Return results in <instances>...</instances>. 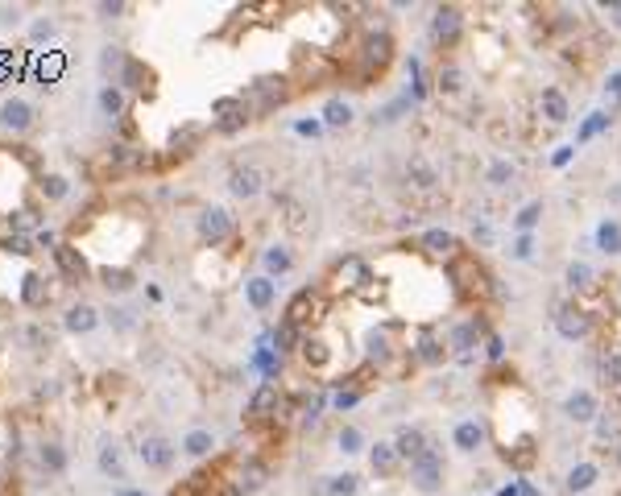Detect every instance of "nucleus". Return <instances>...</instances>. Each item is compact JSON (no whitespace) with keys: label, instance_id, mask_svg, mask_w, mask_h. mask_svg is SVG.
Returning a JSON list of instances; mask_svg holds the SVG:
<instances>
[{"label":"nucleus","instance_id":"nucleus-1","mask_svg":"<svg viewBox=\"0 0 621 496\" xmlns=\"http://www.w3.org/2000/svg\"><path fill=\"white\" fill-rule=\"evenodd\" d=\"M448 282H452L455 298L468 302V307H480V302L493 298V277H489V269L472 253H455L448 260Z\"/></svg>","mask_w":621,"mask_h":496},{"label":"nucleus","instance_id":"nucleus-2","mask_svg":"<svg viewBox=\"0 0 621 496\" xmlns=\"http://www.w3.org/2000/svg\"><path fill=\"white\" fill-rule=\"evenodd\" d=\"M389 58H394V38L377 29V33H369L364 42H360V79L369 83V79H382L385 67H389ZM360 83V87H364Z\"/></svg>","mask_w":621,"mask_h":496},{"label":"nucleus","instance_id":"nucleus-3","mask_svg":"<svg viewBox=\"0 0 621 496\" xmlns=\"http://www.w3.org/2000/svg\"><path fill=\"white\" fill-rule=\"evenodd\" d=\"M448 335L439 327H418L414 331V343H410V360L414 364H423V368H439L443 360H448Z\"/></svg>","mask_w":621,"mask_h":496},{"label":"nucleus","instance_id":"nucleus-4","mask_svg":"<svg viewBox=\"0 0 621 496\" xmlns=\"http://www.w3.org/2000/svg\"><path fill=\"white\" fill-rule=\"evenodd\" d=\"M323 314H328V302H323V294L307 285V290H298V294H294V298L286 302V314H282V319H286L290 327L303 331V327H315Z\"/></svg>","mask_w":621,"mask_h":496},{"label":"nucleus","instance_id":"nucleus-5","mask_svg":"<svg viewBox=\"0 0 621 496\" xmlns=\"http://www.w3.org/2000/svg\"><path fill=\"white\" fill-rule=\"evenodd\" d=\"M410 484L423 496H435L443 488V459H439V451L427 447L418 459H410Z\"/></svg>","mask_w":621,"mask_h":496},{"label":"nucleus","instance_id":"nucleus-6","mask_svg":"<svg viewBox=\"0 0 621 496\" xmlns=\"http://www.w3.org/2000/svg\"><path fill=\"white\" fill-rule=\"evenodd\" d=\"M555 331H559L563 339H588L593 319H588V310L580 307V302H559V307H555Z\"/></svg>","mask_w":621,"mask_h":496},{"label":"nucleus","instance_id":"nucleus-7","mask_svg":"<svg viewBox=\"0 0 621 496\" xmlns=\"http://www.w3.org/2000/svg\"><path fill=\"white\" fill-rule=\"evenodd\" d=\"M460 33H464V13H460L455 4L435 9V21H431V38H435V46L452 50L455 42H460Z\"/></svg>","mask_w":621,"mask_h":496},{"label":"nucleus","instance_id":"nucleus-8","mask_svg":"<svg viewBox=\"0 0 621 496\" xmlns=\"http://www.w3.org/2000/svg\"><path fill=\"white\" fill-rule=\"evenodd\" d=\"M232 236V215L224 211V207H203L199 211V240L203 244H224V240Z\"/></svg>","mask_w":621,"mask_h":496},{"label":"nucleus","instance_id":"nucleus-9","mask_svg":"<svg viewBox=\"0 0 621 496\" xmlns=\"http://www.w3.org/2000/svg\"><path fill=\"white\" fill-rule=\"evenodd\" d=\"M278 409H282V393H278V385L274 380H265L261 389L249 397V422H269V418H278Z\"/></svg>","mask_w":621,"mask_h":496},{"label":"nucleus","instance_id":"nucleus-10","mask_svg":"<svg viewBox=\"0 0 621 496\" xmlns=\"http://www.w3.org/2000/svg\"><path fill=\"white\" fill-rule=\"evenodd\" d=\"M369 282H373V277H369V265H364L360 257H344L332 273V290H364Z\"/></svg>","mask_w":621,"mask_h":496},{"label":"nucleus","instance_id":"nucleus-11","mask_svg":"<svg viewBox=\"0 0 621 496\" xmlns=\"http://www.w3.org/2000/svg\"><path fill=\"white\" fill-rule=\"evenodd\" d=\"M0 124H4L9 133H29V128H33V104H29V99H17V95L4 99V104H0Z\"/></svg>","mask_w":621,"mask_h":496},{"label":"nucleus","instance_id":"nucleus-12","mask_svg":"<svg viewBox=\"0 0 621 496\" xmlns=\"http://www.w3.org/2000/svg\"><path fill=\"white\" fill-rule=\"evenodd\" d=\"M137 455H141L145 468H153V472H166L170 463H174V447H170L162 434H149V439H141Z\"/></svg>","mask_w":621,"mask_h":496},{"label":"nucleus","instance_id":"nucleus-13","mask_svg":"<svg viewBox=\"0 0 621 496\" xmlns=\"http://www.w3.org/2000/svg\"><path fill=\"white\" fill-rule=\"evenodd\" d=\"M480 331H485V327H480L477 319H460V323L448 331V352L468 356V352H472V348L480 343Z\"/></svg>","mask_w":621,"mask_h":496},{"label":"nucleus","instance_id":"nucleus-14","mask_svg":"<svg viewBox=\"0 0 621 496\" xmlns=\"http://www.w3.org/2000/svg\"><path fill=\"white\" fill-rule=\"evenodd\" d=\"M394 331H398V327H377L373 335H369V364H373L377 373H382L385 364H389V356L402 352V348L394 343Z\"/></svg>","mask_w":621,"mask_h":496},{"label":"nucleus","instance_id":"nucleus-15","mask_svg":"<svg viewBox=\"0 0 621 496\" xmlns=\"http://www.w3.org/2000/svg\"><path fill=\"white\" fill-rule=\"evenodd\" d=\"M563 414H568L572 422H597V414H600L597 393H593V389H576V393H568Z\"/></svg>","mask_w":621,"mask_h":496},{"label":"nucleus","instance_id":"nucleus-16","mask_svg":"<svg viewBox=\"0 0 621 496\" xmlns=\"http://www.w3.org/2000/svg\"><path fill=\"white\" fill-rule=\"evenodd\" d=\"M261 182L265 174L257 165H237L232 174H228V190L237 194V199H253V194H261Z\"/></svg>","mask_w":621,"mask_h":496},{"label":"nucleus","instance_id":"nucleus-17","mask_svg":"<svg viewBox=\"0 0 621 496\" xmlns=\"http://www.w3.org/2000/svg\"><path fill=\"white\" fill-rule=\"evenodd\" d=\"M54 260H58V269H63V277H71V282H83L92 269H87V260L83 253L75 248V244H54Z\"/></svg>","mask_w":621,"mask_h":496},{"label":"nucleus","instance_id":"nucleus-18","mask_svg":"<svg viewBox=\"0 0 621 496\" xmlns=\"http://www.w3.org/2000/svg\"><path fill=\"white\" fill-rule=\"evenodd\" d=\"M117 79L124 83V87H129V92H137V95H149V92H153V71L145 67L141 58H129V62H124V71H120Z\"/></svg>","mask_w":621,"mask_h":496},{"label":"nucleus","instance_id":"nucleus-19","mask_svg":"<svg viewBox=\"0 0 621 496\" xmlns=\"http://www.w3.org/2000/svg\"><path fill=\"white\" fill-rule=\"evenodd\" d=\"M369 463H373V472L382 475V480H394V475L402 472V455L394 451V443H377V447L369 451Z\"/></svg>","mask_w":621,"mask_h":496},{"label":"nucleus","instance_id":"nucleus-20","mask_svg":"<svg viewBox=\"0 0 621 496\" xmlns=\"http://www.w3.org/2000/svg\"><path fill=\"white\" fill-rule=\"evenodd\" d=\"M244 298H249V307L253 310H269L274 307V298H278V285H274V277H249L244 282Z\"/></svg>","mask_w":621,"mask_h":496},{"label":"nucleus","instance_id":"nucleus-21","mask_svg":"<svg viewBox=\"0 0 621 496\" xmlns=\"http://www.w3.org/2000/svg\"><path fill=\"white\" fill-rule=\"evenodd\" d=\"M418 248H423L427 257H448V260H452L460 244H455V236H452V232H443V228H431V232H423V240H418Z\"/></svg>","mask_w":621,"mask_h":496},{"label":"nucleus","instance_id":"nucleus-22","mask_svg":"<svg viewBox=\"0 0 621 496\" xmlns=\"http://www.w3.org/2000/svg\"><path fill=\"white\" fill-rule=\"evenodd\" d=\"M452 443H455V451H464V455H472V451L485 443V426L477 422V418H464V422H455V430H452Z\"/></svg>","mask_w":621,"mask_h":496},{"label":"nucleus","instance_id":"nucleus-23","mask_svg":"<svg viewBox=\"0 0 621 496\" xmlns=\"http://www.w3.org/2000/svg\"><path fill=\"white\" fill-rule=\"evenodd\" d=\"M63 323H67V331H71V335H92V331H96V323H99V310L87 307V302H75V307L67 310V319H63Z\"/></svg>","mask_w":621,"mask_h":496},{"label":"nucleus","instance_id":"nucleus-24","mask_svg":"<svg viewBox=\"0 0 621 496\" xmlns=\"http://www.w3.org/2000/svg\"><path fill=\"white\" fill-rule=\"evenodd\" d=\"M394 451H398V455L410 463V459H418V455L427 451V434H423L418 426H402V430H398V439H394Z\"/></svg>","mask_w":621,"mask_h":496},{"label":"nucleus","instance_id":"nucleus-25","mask_svg":"<svg viewBox=\"0 0 621 496\" xmlns=\"http://www.w3.org/2000/svg\"><path fill=\"white\" fill-rule=\"evenodd\" d=\"M99 472L112 475V480H124V451H120L117 439H104L99 443Z\"/></svg>","mask_w":621,"mask_h":496},{"label":"nucleus","instance_id":"nucleus-26","mask_svg":"<svg viewBox=\"0 0 621 496\" xmlns=\"http://www.w3.org/2000/svg\"><path fill=\"white\" fill-rule=\"evenodd\" d=\"M539 108H543V116L551 124H563L568 120V95L559 92V87H547V92L539 95Z\"/></svg>","mask_w":621,"mask_h":496},{"label":"nucleus","instance_id":"nucleus-27","mask_svg":"<svg viewBox=\"0 0 621 496\" xmlns=\"http://www.w3.org/2000/svg\"><path fill=\"white\" fill-rule=\"evenodd\" d=\"M21 298H25V307H33V310H42L50 302V285L38 277V273H29L25 277V285H21Z\"/></svg>","mask_w":621,"mask_h":496},{"label":"nucleus","instance_id":"nucleus-28","mask_svg":"<svg viewBox=\"0 0 621 496\" xmlns=\"http://www.w3.org/2000/svg\"><path fill=\"white\" fill-rule=\"evenodd\" d=\"M597 244H600V253L621 257V224L617 219H605V224L597 228Z\"/></svg>","mask_w":621,"mask_h":496},{"label":"nucleus","instance_id":"nucleus-29","mask_svg":"<svg viewBox=\"0 0 621 496\" xmlns=\"http://www.w3.org/2000/svg\"><path fill=\"white\" fill-rule=\"evenodd\" d=\"M298 352H303V360H307V368H323V364L332 360V352H328V343H323L319 335H310V339H303V343H298Z\"/></svg>","mask_w":621,"mask_h":496},{"label":"nucleus","instance_id":"nucleus-30","mask_svg":"<svg viewBox=\"0 0 621 496\" xmlns=\"http://www.w3.org/2000/svg\"><path fill=\"white\" fill-rule=\"evenodd\" d=\"M215 439L212 430H191L187 439H183V455H191V459H203V455H212Z\"/></svg>","mask_w":621,"mask_h":496},{"label":"nucleus","instance_id":"nucleus-31","mask_svg":"<svg viewBox=\"0 0 621 496\" xmlns=\"http://www.w3.org/2000/svg\"><path fill=\"white\" fill-rule=\"evenodd\" d=\"M269 343H274V352L282 356V352H294V348H298L303 339H298V327H290L286 319H282V323L274 327V335H269Z\"/></svg>","mask_w":621,"mask_h":496},{"label":"nucleus","instance_id":"nucleus-32","mask_svg":"<svg viewBox=\"0 0 621 496\" xmlns=\"http://www.w3.org/2000/svg\"><path fill=\"white\" fill-rule=\"evenodd\" d=\"M265 269H269V273H290V269H294V253H290L286 244L265 248Z\"/></svg>","mask_w":621,"mask_h":496},{"label":"nucleus","instance_id":"nucleus-33","mask_svg":"<svg viewBox=\"0 0 621 496\" xmlns=\"http://www.w3.org/2000/svg\"><path fill=\"white\" fill-rule=\"evenodd\" d=\"M597 463H576V468H572V472H568V488H572V492H584V488H593V484H597Z\"/></svg>","mask_w":621,"mask_h":496},{"label":"nucleus","instance_id":"nucleus-34","mask_svg":"<svg viewBox=\"0 0 621 496\" xmlns=\"http://www.w3.org/2000/svg\"><path fill=\"white\" fill-rule=\"evenodd\" d=\"M609 120H613L609 112H593V116H588L584 124H580V133H576V145H588L593 137H600V133L609 128Z\"/></svg>","mask_w":621,"mask_h":496},{"label":"nucleus","instance_id":"nucleus-35","mask_svg":"<svg viewBox=\"0 0 621 496\" xmlns=\"http://www.w3.org/2000/svg\"><path fill=\"white\" fill-rule=\"evenodd\" d=\"M99 112H104V116H112V120H117V116H124V92L108 83V87L99 92Z\"/></svg>","mask_w":621,"mask_h":496},{"label":"nucleus","instance_id":"nucleus-36","mask_svg":"<svg viewBox=\"0 0 621 496\" xmlns=\"http://www.w3.org/2000/svg\"><path fill=\"white\" fill-rule=\"evenodd\" d=\"M323 120H328L332 128H344V124H352V104H348V99H328V108H323Z\"/></svg>","mask_w":621,"mask_h":496},{"label":"nucleus","instance_id":"nucleus-37","mask_svg":"<svg viewBox=\"0 0 621 496\" xmlns=\"http://www.w3.org/2000/svg\"><path fill=\"white\" fill-rule=\"evenodd\" d=\"M563 277H568V285H572L576 294H584V290H593V269H588L584 260H572Z\"/></svg>","mask_w":621,"mask_h":496},{"label":"nucleus","instance_id":"nucleus-38","mask_svg":"<svg viewBox=\"0 0 621 496\" xmlns=\"http://www.w3.org/2000/svg\"><path fill=\"white\" fill-rule=\"evenodd\" d=\"M505 459L518 468V472H526L530 463H534V443L530 439H522V443H514V447H505Z\"/></svg>","mask_w":621,"mask_h":496},{"label":"nucleus","instance_id":"nucleus-39","mask_svg":"<svg viewBox=\"0 0 621 496\" xmlns=\"http://www.w3.org/2000/svg\"><path fill=\"white\" fill-rule=\"evenodd\" d=\"M99 282L108 285V290H117V294H124V290L133 285V273H129V269H112V265H108V269H99Z\"/></svg>","mask_w":621,"mask_h":496},{"label":"nucleus","instance_id":"nucleus-40","mask_svg":"<svg viewBox=\"0 0 621 496\" xmlns=\"http://www.w3.org/2000/svg\"><path fill=\"white\" fill-rule=\"evenodd\" d=\"M42 468L58 475L63 468H67V451L58 447V443H42Z\"/></svg>","mask_w":621,"mask_h":496},{"label":"nucleus","instance_id":"nucleus-41","mask_svg":"<svg viewBox=\"0 0 621 496\" xmlns=\"http://www.w3.org/2000/svg\"><path fill=\"white\" fill-rule=\"evenodd\" d=\"M518 178V170H514V162H505V158H497V162L489 165V182L493 187H509Z\"/></svg>","mask_w":621,"mask_h":496},{"label":"nucleus","instance_id":"nucleus-42","mask_svg":"<svg viewBox=\"0 0 621 496\" xmlns=\"http://www.w3.org/2000/svg\"><path fill=\"white\" fill-rule=\"evenodd\" d=\"M597 439L600 443H617L621 439V422L613 414H597Z\"/></svg>","mask_w":621,"mask_h":496},{"label":"nucleus","instance_id":"nucleus-43","mask_svg":"<svg viewBox=\"0 0 621 496\" xmlns=\"http://www.w3.org/2000/svg\"><path fill=\"white\" fill-rule=\"evenodd\" d=\"M335 443H340V451H344V455H357V451L364 447V439H360L357 426H344V430L335 434Z\"/></svg>","mask_w":621,"mask_h":496},{"label":"nucleus","instance_id":"nucleus-44","mask_svg":"<svg viewBox=\"0 0 621 496\" xmlns=\"http://www.w3.org/2000/svg\"><path fill=\"white\" fill-rule=\"evenodd\" d=\"M282 211H286V228H290V232H307V219H303L307 211H303L294 199H282Z\"/></svg>","mask_w":621,"mask_h":496},{"label":"nucleus","instance_id":"nucleus-45","mask_svg":"<svg viewBox=\"0 0 621 496\" xmlns=\"http://www.w3.org/2000/svg\"><path fill=\"white\" fill-rule=\"evenodd\" d=\"M332 496H352L360 488V475H352V472H344V475H332Z\"/></svg>","mask_w":621,"mask_h":496},{"label":"nucleus","instance_id":"nucleus-46","mask_svg":"<svg viewBox=\"0 0 621 496\" xmlns=\"http://www.w3.org/2000/svg\"><path fill=\"white\" fill-rule=\"evenodd\" d=\"M539 215H543V203H526L522 211H518V219H514V228H518V232H530V228L539 224Z\"/></svg>","mask_w":621,"mask_h":496},{"label":"nucleus","instance_id":"nucleus-47","mask_svg":"<svg viewBox=\"0 0 621 496\" xmlns=\"http://www.w3.org/2000/svg\"><path fill=\"white\" fill-rule=\"evenodd\" d=\"M410 178H414V187H435V170H431L423 158H414V162H410Z\"/></svg>","mask_w":621,"mask_h":496},{"label":"nucleus","instance_id":"nucleus-48","mask_svg":"<svg viewBox=\"0 0 621 496\" xmlns=\"http://www.w3.org/2000/svg\"><path fill=\"white\" fill-rule=\"evenodd\" d=\"M360 397H364V389H357V385H344V389L332 397V405H335V409H352Z\"/></svg>","mask_w":621,"mask_h":496},{"label":"nucleus","instance_id":"nucleus-49","mask_svg":"<svg viewBox=\"0 0 621 496\" xmlns=\"http://www.w3.org/2000/svg\"><path fill=\"white\" fill-rule=\"evenodd\" d=\"M42 194L46 199H67V178L63 174H46L42 178Z\"/></svg>","mask_w":621,"mask_h":496},{"label":"nucleus","instance_id":"nucleus-50","mask_svg":"<svg viewBox=\"0 0 621 496\" xmlns=\"http://www.w3.org/2000/svg\"><path fill=\"white\" fill-rule=\"evenodd\" d=\"M605 380H609V385H621V352L605 356Z\"/></svg>","mask_w":621,"mask_h":496},{"label":"nucleus","instance_id":"nucleus-51","mask_svg":"<svg viewBox=\"0 0 621 496\" xmlns=\"http://www.w3.org/2000/svg\"><path fill=\"white\" fill-rule=\"evenodd\" d=\"M439 92H460V71L455 67H439Z\"/></svg>","mask_w":621,"mask_h":496},{"label":"nucleus","instance_id":"nucleus-52","mask_svg":"<svg viewBox=\"0 0 621 496\" xmlns=\"http://www.w3.org/2000/svg\"><path fill=\"white\" fill-rule=\"evenodd\" d=\"M0 248H4V253H17V257H25V253H33V248H29V236H17V232H13V236L4 240Z\"/></svg>","mask_w":621,"mask_h":496},{"label":"nucleus","instance_id":"nucleus-53","mask_svg":"<svg viewBox=\"0 0 621 496\" xmlns=\"http://www.w3.org/2000/svg\"><path fill=\"white\" fill-rule=\"evenodd\" d=\"M530 253H534V236H530V232H522V236L514 240V257H518V260H530Z\"/></svg>","mask_w":621,"mask_h":496},{"label":"nucleus","instance_id":"nucleus-54","mask_svg":"<svg viewBox=\"0 0 621 496\" xmlns=\"http://www.w3.org/2000/svg\"><path fill=\"white\" fill-rule=\"evenodd\" d=\"M9 224H13V228H17V236H21L25 228H33V211H13V215H9Z\"/></svg>","mask_w":621,"mask_h":496},{"label":"nucleus","instance_id":"nucleus-55","mask_svg":"<svg viewBox=\"0 0 621 496\" xmlns=\"http://www.w3.org/2000/svg\"><path fill=\"white\" fill-rule=\"evenodd\" d=\"M108 319H112V327H117V331H129V327H133V319H129V310H108Z\"/></svg>","mask_w":621,"mask_h":496},{"label":"nucleus","instance_id":"nucleus-56","mask_svg":"<svg viewBox=\"0 0 621 496\" xmlns=\"http://www.w3.org/2000/svg\"><path fill=\"white\" fill-rule=\"evenodd\" d=\"M605 92H609V95H613V99H617V104H621V71H613V75H609V83H605Z\"/></svg>","mask_w":621,"mask_h":496},{"label":"nucleus","instance_id":"nucleus-57","mask_svg":"<svg viewBox=\"0 0 621 496\" xmlns=\"http://www.w3.org/2000/svg\"><path fill=\"white\" fill-rule=\"evenodd\" d=\"M319 128H323L319 120H298V133H303V137H319Z\"/></svg>","mask_w":621,"mask_h":496},{"label":"nucleus","instance_id":"nucleus-58","mask_svg":"<svg viewBox=\"0 0 621 496\" xmlns=\"http://www.w3.org/2000/svg\"><path fill=\"white\" fill-rule=\"evenodd\" d=\"M572 153H576V145H563V149H555V158H551V162H555V165H568V162H572Z\"/></svg>","mask_w":621,"mask_h":496},{"label":"nucleus","instance_id":"nucleus-59","mask_svg":"<svg viewBox=\"0 0 621 496\" xmlns=\"http://www.w3.org/2000/svg\"><path fill=\"white\" fill-rule=\"evenodd\" d=\"M50 33H54V25H50V21H38V25H33V42H46Z\"/></svg>","mask_w":621,"mask_h":496},{"label":"nucleus","instance_id":"nucleus-60","mask_svg":"<svg viewBox=\"0 0 621 496\" xmlns=\"http://www.w3.org/2000/svg\"><path fill=\"white\" fill-rule=\"evenodd\" d=\"M21 21V9H0V25H17Z\"/></svg>","mask_w":621,"mask_h":496},{"label":"nucleus","instance_id":"nucleus-61","mask_svg":"<svg viewBox=\"0 0 621 496\" xmlns=\"http://www.w3.org/2000/svg\"><path fill=\"white\" fill-rule=\"evenodd\" d=\"M605 17H609V21L621 29V4H605Z\"/></svg>","mask_w":621,"mask_h":496},{"label":"nucleus","instance_id":"nucleus-62","mask_svg":"<svg viewBox=\"0 0 621 496\" xmlns=\"http://www.w3.org/2000/svg\"><path fill=\"white\" fill-rule=\"evenodd\" d=\"M502 352H505L502 339H497V335H489V356H493V360H502Z\"/></svg>","mask_w":621,"mask_h":496},{"label":"nucleus","instance_id":"nucleus-63","mask_svg":"<svg viewBox=\"0 0 621 496\" xmlns=\"http://www.w3.org/2000/svg\"><path fill=\"white\" fill-rule=\"evenodd\" d=\"M613 455H617V463H621V439H617V443H613Z\"/></svg>","mask_w":621,"mask_h":496},{"label":"nucleus","instance_id":"nucleus-64","mask_svg":"<svg viewBox=\"0 0 621 496\" xmlns=\"http://www.w3.org/2000/svg\"><path fill=\"white\" fill-rule=\"evenodd\" d=\"M124 496H145V492H124Z\"/></svg>","mask_w":621,"mask_h":496}]
</instances>
